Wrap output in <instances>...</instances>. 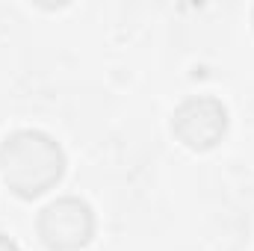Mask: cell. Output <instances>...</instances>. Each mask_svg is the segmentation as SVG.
Returning a JSON list of instances; mask_svg holds the SVG:
<instances>
[{
    "label": "cell",
    "instance_id": "cell-1",
    "mask_svg": "<svg viewBox=\"0 0 254 251\" xmlns=\"http://www.w3.org/2000/svg\"><path fill=\"white\" fill-rule=\"evenodd\" d=\"M3 175L21 195H39L63 175L60 148L42 133H15L0 151Z\"/></svg>",
    "mask_w": 254,
    "mask_h": 251
},
{
    "label": "cell",
    "instance_id": "cell-2",
    "mask_svg": "<svg viewBox=\"0 0 254 251\" xmlns=\"http://www.w3.org/2000/svg\"><path fill=\"white\" fill-rule=\"evenodd\" d=\"M92 234V216L89 207L80 201H60L51 204L42 216V237L51 249H77Z\"/></svg>",
    "mask_w": 254,
    "mask_h": 251
},
{
    "label": "cell",
    "instance_id": "cell-3",
    "mask_svg": "<svg viewBox=\"0 0 254 251\" xmlns=\"http://www.w3.org/2000/svg\"><path fill=\"white\" fill-rule=\"evenodd\" d=\"M0 251H18V249H15L9 240H3V237H0Z\"/></svg>",
    "mask_w": 254,
    "mask_h": 251
}]
</instances>
